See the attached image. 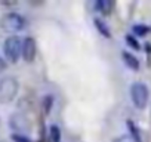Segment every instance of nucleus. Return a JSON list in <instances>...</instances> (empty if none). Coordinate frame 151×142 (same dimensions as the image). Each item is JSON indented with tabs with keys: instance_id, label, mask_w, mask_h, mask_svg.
<instances>
[{
	"instance_id": "obj_12",
	"label": "nucleus",
	"mask_w": 151,
	"mask_h": 142,
	"mask_svg": "<svg viewBox=\"0 0 151 142\" xmlns=\"http://www.w3.org/2000/svg\"><path fill=\"white\" fill-rule=\"evenodd\" d=\"M132 31H133V34L136 36V37H145V36H148L150 33H151V27H148L147 24H135L133 27H132Z\"/></svg>"
},
{
	"instance_id": "obj_4",
	"label": "nucleus",
	"mask_w": 151,
	"mask_h": 142,
	"mask_svg": "<svg viewBox=\"0 0 151 142\" xmlns=\"http://www.w3.org/2000/svg\"><path fill=\"white\" fill-rule=\"evenodd\" d=\"M0 24H2L3 30H6L9 33H19L25 28L27 19L18 12H8L2 16Z\"/></svg>"
},
{
	"instance_id": "obj_11",
	"label": "nucleus",
	"mask_w": 151,
	"mask_h": 142,
	"mask_svg": "<svg viewBox=\"0 0 151 142\" xmlns=\"http://www.w3.org/2000/svg\"><path fill=\"white\" fill-rule=\"evenodd\" d=\"M61 139H62L61 127L58 124H50L49 126V142H61Z\"/></svg>"
},
{
	"instance_id": "obj_13",
	"label": "nucleus",
	"mask_w": 151,
	"mask_h": 142,
	"mask_svg": "<svg viewBox=\"0 0 151 142\" xmlns=\"http://www.w3.org/2000/svg\"><path fill=\"white\" fill-rule=\"evenodd\" d=\"M53 104H55V98H53L50 93H47V95H45V96H43V99H42V107H43L45 114H49V113L52 111Z\"/></svg>"
},
{
	"instance_id": "obj_14",
	"label": "nucleus",
	"mask_w": 151,
	"mask_h": 142,
	"mask_svg": "<svg viewBox=\"0 0 151 142\" xmlns=\"http://www.w3.org/2000/svg\"><path fill=\"white\" fill-rule=\"evenodd\" d=\"M124 42H126V43H127V46H129V47H132L133 50H141V49H142L135 34H126V36H124Z\"/></svg>"
},
{
	"instance_id": "obj_15",
	"label": "nucleus",
	"mask_w": 151,
	"mask_h": 142,
	"mask_svg": "<svg viewBox=\"0 0 151 142\" xmlns=\"http://www.w3.org/2000/svg\"><path fill=\"white\" fill-rule=\"evenodd\" d=\"M11 138H12L14 142H34L31 138H28V136L24 135V133H12Z\"/></svg>"
},
{
	"instance_id": "obj_9",
	"label": "nucleus",
	"mask_w": 151,
	"mask_h": 142,
	"mask_svg": "<svg viewBox=\"0 0 151 142\" xmlns=\"http://www.w3.org/2000/svg\"><path fill=\"white\" fill-rule=\"evenodd\" d=\"M93 25H95V28L98 30V33H99L102 37H105V39H111V30L108 28V25L105 24V21H104L102 18L95 16V18H93Z\"/></svg>"
},
{
	"instance_id": "obj_5",
	"label": "nucleus",
	"mask_w": 151,
	"mask_h": 142,
	"mask_svg": "<svg viewBox=\"0 0 151 142\" xmlns=\"http://www.w3.org/2000/svg\"><path fill=\"white\" fill-rule=\"evenodd\" d=\"M36 55H37V42L31 36L24 37L22 39V59L30 64L36 59Z\"/></svg>"
},
{
	"instance_id": "obj_7",
	"label": "nucleus",
	"mask_w": 151,
	"mask_h": 142,
	"mask_svg": "<svg viewBox=\"0 0 151 142\" xmlns=\"http://www.w3.org/2000/svg\"><path fill=\"white\" fill-rule=\"evenodd\" d=\"M93 8L96 12H99L101 15H110L114 9V2L113 0H96L93 3Z\"/></svg>"
},
{
	"instance_id": "obj_8",
	"label": "nucleus",
	"mask_w": 151,
	"mask_h": 142,
	"mask_svg": "<svg viewBox=\"0 0 151 142\" xmlns=\"http://www.w3.org/2000/svg\"><path fill=\"white\" fill-rule=\"evenodd\" d=\"M122 58H123V62L126 64V67H129L130 70L138 71V70L141 68V62H139V59H138L132 52H129V50H123V52H122Z\"/></svg>"
},
{
	"instance_id": "obj_2",
	"label": "nucleus",
	"mask_w": 151,
	"mask_h": 142,
	"mask_svg": "<svg viewBox=\"0 0 151 142\" xmlns=\"http://www.w3.org/2000/svg\"><path fill=\"white\" fill-rule=\"evenodd\" d=\"M3 55L11 64H17L22 58V39L12 34L8 36L3 42Z\"/></svg>"
},
{
	"instance_id": "obj_6",
	"label": "nucleus",
	"mask_w": 151,
	"mask_h": 142,
	"mask_svg": "<svg viewBox=\"0 0 151 142\" xmlns=\"http://www.w3.org/2000/svg\"><path fill=\"white\" fill-rule=\"evenodd\" d=\"M9 124L14 130H18V132H14V133H19V132H25V130H30V121L25 115H21V114H14L9 120Z\"/></svg>"
},
{
	"instance_id": "obj_3",
	"label": "nucleus",
	"mask_w": 151,
	"mask_h": 142,
	"mask_svg": "<svg viewBox=\"0 0 151 142\" xmlns=\"http://www.w3.org/2000/svg\"><path fill=\"white\" fill-rule=\"evenodd\" d=\"M19 90V83L14 76L0 79V104H11L15 101Z\"/></svg>"
},
{
	"instance_id": "obj_10",
	"label": "nucleus",
	"mask_w": 151,
	"mask_h": 142,
	"mask_svg": "<svg viewBox=\"0 0 151 142\" xmlns=\"http://www.w3.org/2000/svg\"><path fill=\"white\" fill-rule=\"evenodd\" d=\"M126 126H127V130H129V136L133 142H144L141 130H139V127L136 126V123L133 120H126Z\"/></svg>"
},
{
	"instance_id": "obj_16",
	"label": "nucleus",
	"mask_w": 151,
	"mask_h": 142,
	"mask_svg": "<svg viewBox=\"0 0 151 142\" xmlns=\"http://www.w3.org/2000/svg\"><path fill=\"white\" fill-rule=\"evenodd\" d=\"M114 142H133L132 139H130V136H127V135H123V136H120V138H117Z\"/></svg>"
},
{
	"instance_id": "obj_1",
	"label": "nucleus",
	"mask_w": 151,
	"mask_h": 142,
	"mask_svg": "<svg viewBox=\"0 0 151 142\" xmlns=\"http://www.w3.org/2000/svg\"><path fill=\"white\" fill-rule=\"evenodd\" d=\"M129 95L130 101L135 108L138 110H145L150 101V89L145 83L142 82H133L129 87Z\"/></svg>"
}]
</instances>
